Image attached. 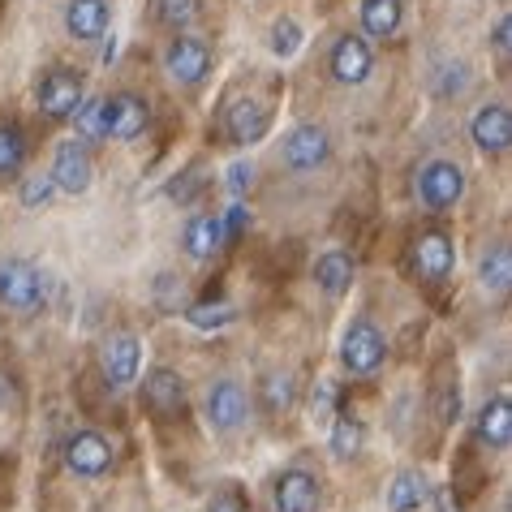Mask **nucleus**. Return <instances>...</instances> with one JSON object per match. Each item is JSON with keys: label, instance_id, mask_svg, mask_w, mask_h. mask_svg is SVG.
<instances>
[{"label": "nucleus", "instance_id": "393cba45", "mask_svg": "<svg viewBox=\"0 0 512 512\" xmlns=\"http://www.w3.org/2000/svg\"><path fill=\"white\" fill-rule=\"evenodd\" d=\"M74 121H78V138H82V142L108 138V125H104V99H82L78 112H74Z\"/></svg>", "mask_w": 512, "mask_h": 512}, {"label": "nucleus", "instance_id": "e433bc0d", "mask_svg": "<svg viewBox=\"0 0 512 512\" xmlns=\"http://www.w3.org/2000/svg\"><path fill=\"white\" fill-rule=\"evenodd\" d=\"M439 512H452V491L439 487Z\"/></svg>", "mask_w": 512, "mask_h": 512}, {"label": "nucleus", "instance_id": "423d86ee", "mask_svg": "<svg viewBox=\"0 0 512 512\" xmlns=\"http://www.w3.org/2000/svg\"><path fill=\"white\" fill-rule=\"evenodd\" d=\"M147 117H151L147 99H138L130 91L104 99V125H108V138H117V142L138 138L142 130H147Z\"/></svg>", "mask_w": 512, "mask_h": 512}, {"label": "nucleus", "instance_id": "ddd939ff", "mask_svg": "<svg viewBox=\"0 0 512 512\" xmlns=\"http://www.w3.org/2000/svg\"><path fill=\"white\" fill-rule=\"evenodd\" d=\"M327 160V130L319 125H297V130L284 138V164L293 168V173H310V168H319Z\"/></svg>", "mask_w": 512, "mask_h": 512}, {"label": "nucleus", "instance_id": "72a5a7b5", "mask_svg": "<svg viewBox=\"0 0 512 512\" xmlns=\"http://www.w3.org/2000/svg\"><path fill=\"white\" fill-rule=\"evenodd\" d=\"M246 220H250V211L241 207V203H233V207H229V216L220 220V224H224V241H237L241 229H246Z\"/></svg>", "mask_w": 512, "mask_h": 512}, {"label": "nucleus", "instance_id": "c756f323", "mask_svg": "<svg viewBox=\"0 0 512 512\" xmlns=\"http://www.w3.org/2000/svg\"><path fill=\"white\" fill-rule=\"evenodd\" d=\"M297 48H302V26H297L293 18H280L272 26V52L289 61V56H297Z\"/></svg>", "mask_w": 512, "mask_h": 512}, {"label": "nucleus", "instance_id": "5701e85b", "mask_svg": "<svg viewBox=\"0 0 512 512\" xmlns=\"http://www.w3.org/2000/svg\"><path fill=\"white\" fill-rule=\"evenodd\" d=\"M401 0H362V26L379 39L396 35V26H401Z\"/></svg>", "mask_w": 512, "mask_h": 512}, {"label": "nucleus", "instance_id": "dca6fc26", "mask_svg": "<svg viewBox=\"0 0 512 512\" xmlns=\"http://www.w3.org/2000/svg\"><path fill=\"white\" fill-rule=\"evenodd\" d=\"M267 125H272V112L263 104H254V99H237L229 108V138L237 147H250V142H259L267 134Z\"/></svg>", "mask_w": 512, "mask_h": 512}, {"label": "nucleus", "instance_id": "2eb2a0df", "mask_svg": "<svg viewBox=\"0 0 512 512\" xmlns=\"http://www.w3.org/2000/svg\"><path fill=\"white\" fill-rule=\"evenodd\" d=\"M469 134H474V142L482 151H508L512 142V112L504 104H487L478 108L474 125H469Z\"/></svg>", "mask_w": 512, "mask_h": 512}, {"label": "nucleus", "instance_id": "6ab92c4d", "mask_svg": "<svg viewBox=\"0 0 512 512\" xmlns=\"http://www.w3.org/2000/svg\"><path fill=\"white\" fill-rule=\"evenodd\" d=\"M478 439L487 448H508V439H512V405H508V396H495V401L482 405Z\"/></svg>", "mask_w": 512, "mask_h": 512}, {"label": "nucleus", "instance_id": "cd10ccee", "mask_svg": "<svg viewBox=\"0 0 512 512\" xmlns=\"http://www.w3.org/2000/svg\"><path fill=\"white\" fill-rule=\"evenodd\" d=\"M155 5V22H164V26H190L198 18V0H151Z\"/></svg>", "mask_w": 512, "mask_h": 512}, {"label": "nucleus", "instance_id": "c85d7f7f", "mask_svg": "<svg viewBox=\"0 0 512 512\" xmlns=\"http://www.w3.org/2000/svg\"><path fill=\"white\" fill-rule=\"evenodd\" d=\"M52 194H56L52 173H35V177H26V181H22V207H31V211L48 207V203H52Z\"/></svg>", "mask_w": 512, "mask_h": 512}, {"label": "nucleus", "instance_id": "2f4dec72", "mask_svg": "<svg viewBox=\"0 0 512 512\" xmlns=\"http://www.w3.org/2000/svg\"><path fill=\"white\" fill-rule=\"evenodd\" d=\"M263 392H267V409H272V414H284V409L293 405V379L289 375H272Z\"/></svg>", "mask_w": 512, "mask_h": 512}, {"label": "nucleus", "instance_id": "39448f33", "mask_svg": "<svg viewBox=\"0 0 512 512\" xmlns=\"http://www.w3.org/2000/svg\"><path fill=\"white\" fill-rule=\"evenodd\" d=\"M142 405H147L155 418H177L181 409H186V379L177 371H168V366L151 371L147 383H142Z\"/></svg>", "mask_w": 512, "mask_h": 512}, {"label": "nucleus", "instance_id": "a211bd4d", "mask_svg": "<svg viewBox=\"0 0 512 512\" xmlns=\"http://www.w3.org/2000/svg\"><path fill=\"white\" fill-rule=\"evenodd\" d=\"M65 26L74 39H99L108 31V5L104 0H69Z\"/></svg>", "mask_w": 512, "mask_h": 512}, {"label": "nucleus", "instance_id": "0eeeda50", "mask_svg": "<svg viewBox=\"0 0 512 512\" xmlns=\"http://www.w3.org/2000/svg\"><path fill=\"white\" fill-rule=\"evenodd\" d=\"M138 362H142V349H138V336H130V332L108 336L104 353H99V366H104V379L112 388H130L138 379Z\"/></svg>", "mask_w": 512, "mask_h": 512}, {"label": "nucleus", "instance_id": "f03ea898", "mask_svg": "<svg viewBox=\"0 0 512 512\" xmlns=\"http://www.w3.org/2000/svg\"><path fill=\"white\" fill-rule=\"evenodd\" d=\"M461 194H465V173H461V164H452V160H431V164H422V173H418V198H422V207L444 211V207L457 203Z\"/></svg>", "mask_w": 512, "mask_h": 512}, {"label": "nucleus", "instance_id": "bb28decb", "mask_svg": "<svg viewBox=\"0 0 512 512\" xmlns=\"http://www.w3.org/2000/svg\"><path fill=\"white\" fill-rule=\"evenodd\" d=\"M358 448H362V422L349 418V414H340L336 426H332V452L340 461H349Z\"/></svg>", "mask_w": 512, "mask_h": 512}, {"label": "nucleus", "instance_id": "9b49d317", "mask_svg": "<svg viewBox=\"0 0 512 512\" xmlns=\"http://www.w3.org/2000/svg\"><path fill=\"white\" fill-rule=\"evenodd\" d=\"M371 48H366V39L358 35H345L340 44L332 48V78L340 87H362L366 78H371Z\"/></svg>", "mask_w": 512, "mask_h": 512}, {"label": "nucleus", "instance_id": "f704fd0d", "mask_svg": "<svg viewBox=\"0 0 512 512\" xmlns=\"http://www.w3.org/2000/svg\"><path fill=\"white\" fill-rule=\"evenodd\" d=\"M250 186H254V164H246V160L233 164V168H229V190L241 198V194H246Z\"/></svg>", "mask_w": 512, "mask_h": 512}, {"label": "nucleus", "instance_id": "473e14b6", "mask_svg": "<svg viewBox=\"0 0 512 512\" xmlns=\"http://www.w3.org/2000/svg\"><path fill=\"white\" fill-rule=\"evenodd\" d=\"M207 512H250V504L241 500V491H237V487H224V491L216 495V500H211V508H207Z\"/></svg>", "mask_w": 512, "mask_h": 512}, {"label": "nucleus", "instance_id": "4468645a", "mask_svg": "<svg viewBox=\"0 0 512 512\" xmlns=\"http://www.w3.org/2000/svg\"><path fill=\"white\" fill-rule=\"evenodd\" d=\"M164 65H168V74H173L177 82H186V87H194V82H203V78H207V69H211V52H207V44H198V39H177V44L168 48Z\"/></svg>", "mask_w": 512, "mask_h": 512}, {"label": "nucleus", "instance_id": "f3484780", "mask_svg": "<svg viewBox=\"0 0 512 512\" xmlns=\"http://www.w3.org/2000/svg\"><path fill=\"white\" fill-rule=\"evenodd\" d=\"M414 259L426 280H444L452 272V241L444 233H422L414 241Z\"/></svg>", "mask_w": 512, "mask_h": 512}, {"label": "nucleus", "instance_id": "1a4fd4ad", "mask_svg": "<svg viewBox=\"0 0 512 512\" xmlns=\"http://www.w3.org/2000/svg\"><path fill=\"white\" fill-rule=\"evenodd\" d=\"M65 461H69V469H74L78 478H99L112 465V444L104 435H95V431H78L65 444Z\"/></svg>", "mask_w": 512, "mask_h": 512}, {"label": "nucleus", "instance_id": "412c9836", "mask_svg": "<svg viewBox=\"0 0 512 512\" xmlns=\"http://www.w3.org/2000/svg\"><path fill=\"white\" fill-rule=\"evenodd\" d=\"M315 280H319V289L323 293H332V297H340L353 284V259L345 250H327L323 259L315 263Z\"/></svg>", "mask_w": 512, "mask_h": 512}, {"label": "nucleus", "instance_id": "9d476101", "mask_svg": "<svg viewBox=\"0 0 512 512\" xmlns=\"http://www.w3.org/2000/svg\"><path fill=\"white\" fill-rule=\"evenodd\" d=\"M52 181L65 194H87L91 190V155L82 142H61L56 147V164H52Z\"/></svg>", "mask_w": 512, "mask_h": 512}, {"label": "nucleus", "instance_id": "4be33fe9", "mask_svg": "<svg viewBox=\"0 0 512 512\" xmlns=\"http://www.w3.org/2000/svg\"><path fill=\"white\" fill-rule=\"evenodd\" d=\"M426 500V478L418 469H401L388 487V512H414Z\"/></svg>", "mask_w": 512, "mask_h": 512}, {"label": "nucleus", "instance_id": "aec40b11", "mask_svg": "<svg viewBox=\"0 0 512 512\" xmlns=\"http://www.w3.org/2000/svg\"><path fill=\"white\" fill-rule=\"evenodd\" d=\"M220 241H224V224H220V216H194L190 224H186V254L190 259H211V254L220 250Z\"/></svg>", "mask_w": 512, "mask_h": 512}, {"label": "nucleus", "instance_id": "20e7f679", "mask_svg": "<svg viewBox=\"0 0 512 512\" xmlns=\"http://www.w3.org/2000/svg\"><path fill=\"white\" fill-rule=\"evenodd\" d=\"M82 104V78L69 74V69H52L39 82V108L48 112L52 121H69Z\"/></svg>", "mask_w": 512, "mask_h": 512}, {"label": "nucleus", "instance_id": "6e6552de", "mask_svg": "<svg viewBox=\"0 0 512 512\" xmlns=\"http://www.w3.org/2000/svg\"><path fill=\"white\" fill-rule=\"evenodd\" d=\"M276 512H319V478L306 469H284L272 491Z\"/></svg>", "mask_w": 512, "mask_h": 512}, {"label": "nucleus", "instance_id": "7ed1b4c3", "mask_svg": "<svg viewBox=\"0 0 512 512\" xmlns=\"http://www.w3.org/2000/svg\"><path fill=\"white\" fill-rule=\"evenodd\" d=\"M44 297V276L35 272L26 259L0 263V306L9 310H35Z\"/></svg>", "mask_w": 512, "mask_h": 512}, {"label": "nucleus", "instance_id": "7c9ffc66", "mask_svg": "<svg viewBox=\"0 0 512 512\" xmlns=\"http://www.w3.org/2000/svg\"><path fill=\"white\" fill-rule=\"evenodd\" d=\"M194 327H203V332H211V327H229L233 323V306L220 302V306H194L186 315Z\"/></svg>", "mask_w": 512, "mask_h": 512}, {"label": "nucleus", "instance_id": "b1692460", "mask_svg": "<svg viewBox=\"0 0 512 512\" xmlns=\"http://www.w3.org/2000/svg\"><path fill=\"white\" fill-rule=\"evenodd\" d=\"M478 280H482V289H487V293H504L508 289V280H512V254H508V246H495L487 259H482Z\"/></svg>", "mask_w": 512, "mask_h": 512}, {"label": "nucleus", "instance_id": "a878e982", "mask_svg": "<svg viewBox=\"0 0 512 512\" xmlns=\"http://www.w3.org/2000/svg\"><path fill=\"white\" fill-rule=\"evenodd\" d=\"M26 160V142H22V130L13 125H0V177H13Z\"/></svg>", "mask_w": 512, "mask_h": 512}, {"label": "nucleus", "instance_id": "c9c22d12", "mask_svg": "<svg viewBox=\"0 0 512 512\" xmlns=\"http://www.w3.org/2000/svg\"><path fill=\"white\" fill-rule=\"evenodd\" d=\"M508 35H512V22H508V18H500V26H495V48H500V52H508V48H512V39H508Z\"/></svg>", "mask_w": 512, "mask_h": 512}, {"label": "nucleus", "instance_id": "f257e3e1", "mask_svg": "<svg viewBox=\"0 0 512 512\" xmlns=\"http://www.w3.org/2000/svg\"><path fill=\"white\" fill-rule=\"evenodd\" d=\"M340 358H345V366L353 375H371L383 366V358H388V340H383V332L375 323L358 319L345 332V340H340Z\"/></svg>", "mask_w": 512, "mask_h": 512}, {"label": "nucleus", "instance_id": "f8f14e48", "mask_svg": "<svg viewBox=\"0 0 512 512\" xmlns=\"http://www.w3.org/2000/svg\"><path fill=\"white\" fill-rule=\"evenodd\" d=\"M250 414V401H246V392H241V383L233 379H220L216 388H211L207 396V418L216 431H237L241 422H246Z\"/></svg>", "mask_w": 512, "mask_h": 512}]
</instances>
